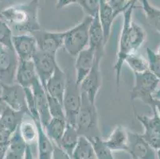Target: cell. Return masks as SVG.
Here are the masks:
<instances>
[{
	"instance_id": "cell-8",
	"label": "cell",
	"mask_w": 160,
	"mask_h": 159,
	"mask_svg": "<svg viewBox=\"0 0 160 159\" xmlns=\"http://www.w3.org/2000/svg\"><path fill=\"white\" fill-rule=\"evenodd\" d=\"M153 114L151 116L145 115H136V119L143 127L144 131L142 137L155 150L160 148V117L156 109L151 106Z\"/></svg>"
},
{
	"instance_id": "cell-15",
	"label": "cell",
	"mask_w": 160,
	"mask_h": 159,
	"mask_svg": "<svg viewBox=\"0 0 160 159\" xmlns=\"http://www.w3.org/2000/svg\"><path fill=\"white\" fill-rule=\"evenodd\" d=\"M34 101H35L36 109L38 114L39 120L43 127L48 124V122L51 119V116L49 113V104H48L47 95L45 91L44 87L39 81V79L33 83L32 86Z\"/></svg>"
},
{
	"instance_id": "cell-45",
	"label": "cell",
	"mask_w": 160,
	"mask_h": 159,
	"mask_svg": "<svg viewBox=\"0 0 160 159\" xmlns=\"http://www.w3.org/2000/svg\"><path fill=\"white\" fill-rule=\"evenodd\" d=\"M2 92V83L0 82V97H1Z\"/></svg>"
},
{
	"instance_id": "cell-16",
	"label": "cell",
	"mask_w": 160,
	"mask_h": 159,
	"mask_svg": "<svg viewBox=\"0 0 160 159\" xmlns=\"http://www.w3.org/2000/svg\"><path fill=\"white\" fill-rule=\"evenodd\" d=\"M95 60V50L88 46L76 57L75 72L76 81L80 85L83 80L89 73Z\"/></svg>"
},
{
	"instance_id": "cell-29",
	"label": "cell",
	"mask_w": 160,
	"mask_h": 159,
	"mask_svg": "<svg viewBox=\"0 0 160 159\" xmlns=\"http://www.w3.org/2000/svg\"><path fill=\"white\" fill-rule=\"evenodd\" d=\"M19 131L23 141L27 145L30 146L37 142L38 129L35 122L33 119L30 120L23 119L19 125Z\"/></svg>"
},
{
	"instance_id": "cell-37",
	"label": "cell",
	"mask_w": 160,
	"mask_h": 159,
	"mask_svg": "<svg viewBox=\"0 0 160 159\" xmlns=\"http://www.w3.org/2000/svg\"><path fill=\"white\" fill-rule=\"evenodd\" d=\"M13 133L5 128L0 129V143H9Z\"/></svg>"
},
{
	"instance_id": "cell-5",
	"label": "cell",
	"mask_w": 160,
	"mask_h": 159,
	"mask_svg": "<svg viewBox=\"0 0 160 159\" xmlns=\"http://www.w3.org/2000/svg\"><path fill=\"white\" fill-rule=\"evenodd\" d=\"M159 83V80L150 70L142 73H135V84L131 91V100H139L151 106L154 101L153 95Z\"/></svg>"
},
{
	"instance_id": "cell-50",
	"label": "cell",
	"mask_w": 160,
	"mask_h": 159,
	"mask_svg": "<svg viewBox=\"0 0 160 159\" xmlns=\"http://www.w3.org/2000/svg\"><path fill=\"white\" fill-rule=\"evenodd\" d=\"M133 159H135V158H133Z\"/></svg>"
},
{
	"instance_id": "cell-28",
	"label": "cell",
	"mask_w": 160,
	"mask_h": 159,
	"mask_svg": "<svg viewBox=\"0 0 160 159\" xmlns=\"http://www.w3.org/2000/svg\"><path fill=\"white\" fill-rule=\"evenodd\" d=\"M142 11L148 24L160 33V9L153 7L148 0H141Z\"/></svg>"
},
{
	"instance_id": "cell-31",
	"label": "cell",
	"mask_w": 160,
	"mask_h": 159,
	"mask_svg": "<svg viewBox=\"0 0 160 159\" xmlns=\"http://www.w3.org/2000/svg\"><path fill=\"white\" fill-rule=\"evenodd\" d=\"M93 147L95 155L97 159H116L113 156L112 151L104 143L101 137L90 140Z\"/></svg>"
},
{
	"instance_id": "cell-36",
	"label": "cell",
	"mask_w": 160,
	"mask_h": 159,
	"mask_svg": "<svg viewBox=\"0 0 160 159\" xmlns=\"http://www.w3.org/2000/svg\"><path fill=\"white\" fill-rule=\"evenodd\" d=\"M54 144V143H53ZM52 159H72L70 155L64 151L58 145H53V152Z\"/></svg>"
},
{
	"instance_id": "cell-34",
	"label": "cell",
	"mask_w": 160,
	"mask_h": 159,
	"mask_svg": "<svg viewBox=\"0 0 160 159\" xmlns=\"http://www.w3.org/2000/svg\"><path fill=\"white\" fill-rule=\"evenodd\" d=\"M146 52L149 70L160 81V57L150 48H147Z\"/></svg>"
},
{
	"instance_id": "cell-40",
	"label": "cell",
	"mask_w": 160,
	"mask_h": 159,
	"mask_svg": "<svg viewBox=\"0 0 160 159\" xmlns=\"http://www.w3.org/2000/svg\"><path fill=\"white\" fill-rule=\"evenodd\" d=\"M23 159H35L33 157V154H32L31 147L30 146H27V148H26V151H25V155Z\"/></svg>"
},
{
	"instance_id": "cell-49",
	"label": "cell",
	"mask_w": 160,
	"mask_h": 159,
	"mask_svg": "<svg viewBox=\"0 0 160 159\" xmlns=\"http://www.w3.org/2000/svg\"><path fill=\"white\" fill-rule=\"evenodd\" d=\"M159 89H160V87H159Z\"/></svg>"
},
{
	"instance_id": "cell-25",
	"label": "cell",
	"mask_w": 160,
	"mask_h": 159,
	"mask_svg": "<svg viewBox=\"0 0 160 159\" xmlns=\"http://www.w3.org/2000/svg\"><path fill=\"white\" fill-rule=\"evenodd\" d=\"M66 126L67 122L65 119L51 118L48 124L44 127V130L52 142L56 145H58L65 132Z\"/></svg>"
},
{
	"instance_id": "cell-43",
	"label": "cell",
	"mask_w": 160,
	"mask_h": 159,
	"mask_svg": "<svg viewBox=\"0 0 160 159\" xmlns=\"http://www.w3.org/2000/svg\"><path fill=\"white\" fill-rule=\"evenodd\" d=\"M153 97H154V99H156V100H160V89L159 88L155 91V92L154 93V95H153Z\"/></svg>"
},
{
	"instance_id": "cell-24",
	"label": "cell",
	"mask_w": 160,
	"mask_h": 159,
	"mask_svg": "<svg viewBox=\"0 0 160 159\" xmlns=\"http://www.w3.org/2000/svg\"><path fill=\"white\" fill-rule=\"evenodd\" d=\"M79 134L75 127L67 123L66 128L61 138L58 146L67 153L69 155H72L76 146L79 140Z\"/></svg>"
},
{
	"instance_id": "cell-4",
	"label": "cell",
	"mask_w": 160,
	"mask_h": 159,
	"mask_svg": "<svg viewBox=\"0 0 160 159\" xmlns=\"http://www.w3.org/2000/svg\"><path fill=\"white\" fill-rule=\"evenodd\" d=\"M66 86L63 97L64 112L67 123L76 127L77 118L81 105V92L76 77L67 70Z\"/></svg>"
},
{
	"instance_id": "cell-33",
	"label": "cell",
	"mask_w": 160,
	"mask_h": 159,
	"mask_svg": "<svg viewBox=\"0 0 160 159\" xmlns=\"http://www.w3.org/2000/svg\"><path fill=\"white\" fill-rule=\"evenodd\" d=\"M47 95L48 104H49V113L52 118H59V119H65V112H64V107L62 103H61L59 100L53 96ZM66 120V119H65Z\"/></svg>"
},
{
	"instance_id": "cell-35",
	"label": "cell",
	"mask_w": 160,
	"mask_h": 159,
	"mask_svg": "<svg viewBox=\"0 0 160 159\" xmlns=\"http://www.w3.org/2000/svg\"><path fill=\"white\" fill-rule=\"evenodd\" d=\"M77 3L81 6L88 16L94 17L99 12L100 0H78Z\"/></svg>"
},
{
	"instance_id": "cell-19",
	"label": "cell",
	"mask_w": 160,
	"mask_h": 159,
	"mask_svg": "<svg viewBox=\"0 0 160 159\" xmlns=\"http://www.w3.org/2000/svg\"><path fill=\"white\" fill-rule=\"evenodd\" d=\"M38 80L33 61H20L16 72L15 82L23 88L32 87L33 83Z\"/></svg>"
},
{
	"instance_id": "cell-12",
	"label": "cell",
	"mask_w": 160,
	"mask_h": 159,
	"mask_svg": "<svg viewBox=\"0 0 160 159\" xmlns=\"http://www.w3.org/2000/svg\"><path fill=\"white\" fill-rule=\"evenodd\" d=\"M32 61L34 65V68H35L39 81L45 89L46 83L52 77L57 65H58L56 57L41 52L38 49L35 54L33 55Z\"/></svg>"
},
{
	"instance_id": "cell-18",
	"label": "cell",
	"mask_w": 160,
	"mask_h": 159,
	"mask_svg": "<svg viewBox=\"0 0 160 159\" xmlns=\"http://www.w3.org/2000/svg\"><path fill=\"white\" fill-rule=\"evenodd\" d=\"M112 152L115 151H125L128 149V131L122 125H117L113 130L110 136L104 140Z\"/></svg>"
},
{
	"instance_id": "cell-38",
	"label": "cell",
	"mask_w": 160,
	"mask_h": 159,
	"mask_svg": "<svg viewBox=\"0 0 160 159\" xmlns=\"http://www.w3.org/2000/svg\"><path fill=\"white\" fill-rule=\"evenodd\" d=\"M78 0H58L56 5L57 10H62L64 7H66L72 4L77 3Z\"/></svg>"
},
{
	"instance_id": "cell-32",
	"label": "cell",
	"mask_w": 160,
	"mask_h": 159,
	"mask_svg": "<svg viewBox=\"0 0 160 159\" xmlns=\"http://www.w3.org/2000/svg\"><path fill=\"white\" fill-rule=\"evenodd\" d=\"M13 33L10 26L0 17V44L5 47L13 49Z\"/></svg>"
},
{
	"instance_id": "cell-48",
	"label": "cell",
	"mask_w": 160,
	"mask_h": 159,
	"mask_svg": "<svg viewBox=\"0 0 160 159\" xmlns=\"http://www.w3.org/2000/svg\"><path fill=\"white\" fill-rule=\"evenodd\" d=\"M104 1H106V2H108V0H104Z\"/></svg>"
},
{
	"instance_id": "cell-1",
	"label": "cell",
	"mask_w": 160,
	"mask_h": 159,
	"mask_svg": "<svg viewBox=\"0 0 160 159\" xmlns=\"http://www.w3.org/2000/svg\"><path fill=\"white\" fill-rule=\"evenodd\" d=\"M41 0H30L8 7L0 11V17L8 24L13 35L31 34L41 30L38 11Z\"/></svg>"
},
{
	"instance_id": "cell-14",
	"label": "cell",
	"mask_w": 160,
	"mask_h": 159,
	"mask_svg": "<svg viewBox=\"0 0 160 159\" xmlns=\"http://www.w3.org/2000/svg\"><path fill=\"white\" fill-rule=\"evenodd\" d=\"M13 49L17 54L18 61H32L33 55L38 51L35 38L31 34L13 35Z\"/></svg>"
},
{
	"instance_id": "cell-26",
	"label": "cell",
	"mask_w": 160,
	"mask_h": 159,
	"mask_svg": "<svg viewBox=\"0 0 160 159\" xmlns=\"http://www.w3.org/2000/svg\"><path fill=\"white\" fill-rule=\"evenodd\" d=\"M128 37L129 49L131 53V52H137L138 49L141 47L146 39V33L140 26L132 22L129 27Z\"/></svg>"
},
{
	"instance_id": "cell-21",
	"label": "cell",
	"mask_w": 160,
	"mask_h": 159,
	"mask_svg": "<svg viewBox=\"0 0 160 159\" xmlns=\"http://www.w3.org/2000/svg\"><path fill=\"white\" fill-rule=\"evenodd\" d=\"M38 129V159H52L53 152V142L48 137L39 119H33Z\"/></svg>"
},
{
	"instance_id": "cell-41",
	"label": "cell",
	"mask_w": 160,
	"mask_h": 159,
	"mask_svg": "<svg viewBox=\"0 0 160 159\" xmlns=\"http://www.w3.org/2000/svg\"><path fill=\"white\" fill-rule=\"evenodd\" d=\"M151 106H154V107H155L157 112H158V115L159 116V117H160V100H156V99H154L153 103H152V104H151L150 107H151Z\"/></svg>"
},
{
	"instance_id": "cell-22",
	"label": "cell",
	"mask_w": 160,
	"mask_h": 159,
	"mask_svg": "<svg viewBox=\"0 0 160 159\" xmlns=\"http://www.w3.org/2000/svg\"><path fill=\"white\" fill-rule=\"evenodd\" d=\"M118 14H119L116 12L106 1L100 0L98 15L100 24L102 26L103 31H104L105 43H107L108 41L110 33H111L112 26L113 22H114L115 18Z\"/></svg>"
},
{
	"instance_id": "cell-7",
	"label": "cell",
	"mask_w": 160,
	"mask_h": 159,
	"mask_svg": "<svg viewBox=\"0 0 160 159\" xmlns=\"http://www.w3.org/2000/svg\"><path fill=\"white\" fill-rule=\"evenodd\" d=\"M104 54V53L95 52V60L92 68L79 85L81 92L85 95L92 103H96L97 93L102 85V75L100 66Z\"/></svg>"
},
{
	"instance_id": "cell-10",
	"label": "cell",
	"mask_w": 160,
	"mask_h": 159,
	"mask_svg": "<svg viewBox=\"0 0 160 159\" xmlns=\"http://www.w3.org/2000/svg\"><path fill=\"white\" fill-rule=\"evenodd\" d=\"M2 92L0 99L7 107L18 112H24L30 116L27 107L25 90L18 83L12 84H2Z\"/></svg>"
},
{
	"instance_id": "cell-2",
	"label": "cell",
	"mask_w": 160,
	"mask_h": 159,
	"mask_svg": "<svg viewBox=\"0 0 160 159\" xmlns=\"http://www.w3.org/2000/svg\"><path fill=\"white\" fill-rule=\"evenodd\" d=\"M76 129L80 136H84L89 140L101 137L96 103H91L83 93H81V105L77 118Z\"/></svg>"
},
{
	"instance_id": "cell-11",
	"label": "cell",
	"mask_w": 160,
	"mask_h": 159,
	"mask_svg": "<svg viewBox=\"0 0 160 159\" xmlns=\"http://www.w3.org/2000/svg\"><path fill=\"white\" fill-rule=\"evenodd\" d=\"M18 62L14 49L3 46L0 52V82L5 84L15 83Z\"/></svg>"
},
{
	"instance_id": "cell-3",
	"label": "cell",
	"mask_w": 160,
	"mask_h": 159,
	"mask_svg": "<svg viewBox=\"0 0 160 159\" xmlns=\"http://www.w3.org/2000/svg\"><path fill=\"white\" fill-rule=\"evenodd\" d=\"M92 17H85L83 21L72 28L64 31L63 47L70 56L76 57L89 44V28Z\"/></svg>"
},
{
	"instance_id": "cell-17",
	"label": "cell",
	"mask_w": 160,
	"mask_h": 159,
	"mask_svg": "<svg viewBox=\"0 0 160 159\" xmlns=\"http://www.w3.org/2000/svg\"><path fill=\"white\" fill-rule=\"evenodd\" d=\"M65 86H66V72L58 65L53 74L46 83L45 91L48 95L53 96L62 103Z\"/></svg>"
},
{
	"instance_id": "cell-20",
	"label": "cell",
	"mask_w": 160,
	"mask_h": 159,
	"mask_svg": "<svg viewBox=\"0 0 160 159\" xmlns=\"http://www.w3.org/2000/svg\"><path fill=\"white\" fill-rule=\"evenodd\" d=\"M104 31L102 26L100 24L98 13L92 17L89 28V44L88 46L95 50V52L104 53Z\"/></svg>"
},
{
	"instance_id": "cell-46",
	"label": "cell",
	"mask_w": 160,
	"mask_h": 159,
	"mask_svg": "<svg viewBox=\"0 0 160 159\" xmlns=\"http://www.w3.org/2000/svg\"><path fill=\"white\" fill-rule=\"evenodd\" d=\"M157 54H158V56L160 57V47L158 48V52H157Z\"/></svg>"
},
{
	"instance_id": "cell-30",
	"label": "cell",
	"mask_w": 160,
	"mask_h": 159,
	"mask_svg": "<svg viewBox=\"0 0 160 159\" xmlns=\"http://www.w3.org/2000/svg\"><path fill=\"white\" fill-rule=\"evenodd\" d=\"M124 63L127 64L129 68L135 73H142L149 70L148 59L138 53L137 52H131L125 59Z\"/></svg>"
},
{
	"instance_id": "cell-6",
	"label": "cell",
	"mask_w": 160,
	"mask_h": 159,
	"mask_svg": "<svg viewBox=\"0 0 160 159\" xmlns=\"http://www.w3.org/2000/svg\"><path fill=\"white\" fill-rule=\"evenodd\" d=\"M136 2H137V0H133L131 2L130 5L128 6V7L123 12V28H122L121 33H120L116 61L114 65V70L115 72H116V82L117 87H119V85H120L122 68H123V65L124 64L125 59H126L128 55L130 53L128 32L129 27H130V25L132 22V13H133L134 9L136 7Z\"/></svg>"
},
{
	"instance_id": "cell-27",
	"label": "cell",
	"mask_w": 160,
	"mask_h": 159,
	"mask_svg": "<svg viewBox=\"0 0 160 159\" xmlns=\"http://www.w3.org/2000/svg\"><path fill=\"white\" fill-rule=\"evenodd\" d=\"M93 147L91 141L84 136H80L78 142L72 152V159H89L95 157Z\"/></svg>"
},
{
	"instance_id": "cell-23",
	"label": "cell",
	"mask_w": 160,
	"mask_h": 159,
	"mask_svg": "<svg viewBox=\"0 0 160 159\" xmlns=\"http://www.w3.org/2000/svg\"><path fill=\"white\" fill-rule=\"evenodd\" d=\"M27 115L28 114L26 112L14 111L6 106L2 116H0V123L5 129L14 133Z\"/></svg>"
},
{
	"instance_id": "cell-42",
	"label": "cell",
	"mask_w": 160,
	"mask_h": 159,
	"mask_svg": "<svg viewBox=\"0 0 160 159\" xmlns=\"http://www.w3.org/2000/svg\"><path fill=\"white\" fill-rule=\"evenodd\" d=\"M6 106H7V105L5 104V103L0 99V116H2V112H3L4 109H5Z\"/></svg>"
},
{
	"instance_id": "cell-47",
	"label": "cell",
	"mask_w": 160,
	"mask_h": 159,
	"mask_svg": "<svg viewBox=\"0 0 160 159\" xmlns=\"http://www.w3.org/2000/svg\"><path fill=\"white\" fill-rule=\"evenodd\" d=\"M89 159H97V157L95 156V157H91V158H89Z\"/></svg>"
},
{
	"instance_id": "cell-44",
	"label": "cell",
	"mask_w": 160,
	"mask_h": 159,
	"mask_svg": "<svg viewBox=\"0 0 160 159\" xmlns=\"http://www.w3.org/2000/svg\"><path fill=\"white\" fill-rule=\"evenodd\" d=\"M157 159H160V148L157 151Z\"/></svg>"
},
{
	"instance_id": "cell-13",
	"label": "cell",
	"mask_w": 160,
	"mask_h": 159,
	"mask_svg": "<svg viewBox=\"0 0 160 159\" xmlns=\"http://www.w3.org/2000/svg\"><path fill=\"white\" fill-rule=\"evenodd\" d=\"M128 153L132 159H157V151L145 141L142 135L128 131Z\"/></svg>"
},
{
	"instance_id": "cell-39",
	"label": "cell",
	"mask_w": 160,
	"mask_h": 159,
	"mask_svg": "<svg viewBox=\"0 0 160 159\" xmlns=\"http://www.w3.org/2000/svg\"><path fill=\"white\" fill-rule=\"evenodd\" d=\"M9 143H0V159H5L8 151Z\"/></svg>"
},
{
	"instance_id": "cell-9",
	"label": "cell",
	"mask_w": 160,
	"mask_h": 159,
	"mask_svg": "<svg viewBox=\"0 0 160 159\" xmlns=\"http://www.w3.org/2000/svg\"><path fill=\"white\" fill-rule=\"evenodd\" d=\"M35 38L38 49L56 57L57 52L64 45V32H49L42 29L31 33Z\"/></svg>"
}]
</instances>
